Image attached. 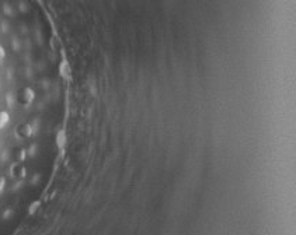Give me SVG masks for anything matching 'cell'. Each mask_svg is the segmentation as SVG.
<instances>
[{
  "mask_svg": "<svg viewBox=\"0 0 296 235\" xmlns=\"http://www.w3.org/2000/svg\"><path fill=\"white\" fill-rule=\"evenodd\" d=\"M5 56H6V50H5V48H3V46H2V45H0V62H2V60L5 59Z\"/></svg>",
  "mask_w": 296,
  "mask_h": 235,
  "instance_id": "7",
  "label": "cell"
},
{
  "mask_svg": "<svg viewBox=\"0 0 296 235\" xmlns=\"http://www.w3.org/2000/svg\"><path fill=\"white\" fill-rule=\"evenodd\" d=\"M13 160H14V163H24L26 160H27V148L24 147H16L13 148Z\"/></svg>",
  "mask_w": 296,
  "mask_h": 235,
  "instance_id": "4",
  "label": "cell"
},
{
  "mask_svg": "<svg viewBox=\"0 0 296 235\" xmlns=\"http://www.w3.org/2000/svg\"><path fill=\"white\" fill-rule=\"evenodd\" d=\"M17 135L21 137V139H31L34 135V129L33 126L30 123H20L17 126Z\"/></svg>",
  "mask_w": 296,
  "mask_h": 235,
  "instance_id": "2",
  "label": "cell"
},
{
  "mask_svg": "<svg viewBox=\"0 0 296 235\" xmlns=\"http://www.w3.org/2000/svg\"><path fill=\"white\" fill-rule=\"evenodd\" d=\"M10 114H9V111L3 110V108H0V130H3L6 129L9 123H10Z\"/></svg>",
  "mask_w": 296,
  "mask_h": 235,
  "instance_id": "5",
  "label": "cell"
},
{
  "mask_svg": "<svg viewBox=\"0 0 296 235\" xmlns=\"http://www.w3.org/2000/svg\"><path fill=\"white\" fill-rule=\"evenodd\" d=\"M10 172L14 178L22 179V178H26V175H27V168H26L21 163H13L10 167Z\"/></svg>",
  "mask_w": 296,
  "mask_h": 235,
  "instance_id": "3",
  "label": "cell"
},
{
  "mask_svg": "<svg viewBox=\"0 0 296 235\" xmlns=\"http://www.w3.org/2000/svg\"><path fill=\"white\" fill-rule=\"evenodd\" d=\"M5 188H6V178L3 175H0V195L3 193Z\"/></svg>",
  "mask_w": 296,
  "mask_h": 235,
  "instance_id": "6",
  "label": "cell"
},
{
  "mask_svg": "<svg viewBox=\"0 0 296 235\" xmlns=\"http://www.w3.org/2000/svg\"><path fill=\"white\" fill-rule=\"evenodd\" d=\"M35 99V91L30 86H24V87L18 88L17 91V102L21 107H30Z\"/></svg>",
  "mask_w": 296,
  "mask_h": 235,
  "instance_id": "1",
  "label": "cell"
}]
</instances>
